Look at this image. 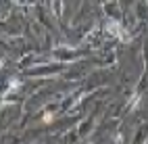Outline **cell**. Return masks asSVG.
<instances>
[{"label":"cell","instance_id":"cell-1","mask_svg":"<svg viewBox=\"0 0 148 144\" xmlns=\"http://www.w3.org/2000/svg\"><path fill=\"white\" fill-rule=\"evenodd\" d=\"M106 32L113 34V36H117V38H119V40H123V42H130V34H127L117 21H108V23H106Z\"/></svg>","mask_w":148,"mask_h":144},{"label":"cell","instance_id":"cell-2","mask_svg":"<svg viewBox=\"0 0 148 144\" xmlns=\"http://www.w3.org/2000/svg\"><path fill=\"white\" fill-rule=\"evenodd\" d=\"M88 144H90V142H88Z\"/></svg>","mask_w":148,"mask_h":144}]
</instances>
